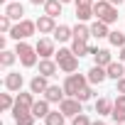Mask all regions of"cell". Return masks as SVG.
Instances as JSON below:
<instances>
[{"mask_svg": "<svg viewBox=\"0 0 125 125\" xmlns=\"http://www.w3.org/2000/svg\"><path fill=\"white\" fill-rule=\"evenodd\" d=\"M15 52H17V59H20V64L25 69H34L39 64V54H37V47L30 44L27 39L22 42H15Z\"/></svg>", "mask_w": 125, "mask_h": 125, "instance_id": "1", "label": "cell"}, {"mask_svg": "<svg viewBox=\"0 0 125 125\" xmlns=\"http://www.w3.org/2000/svg\"><path fill=\"white\" fill-rule=\"evenodd\" d=\"M54 59H56L59 69L64 71V74H74V71H79V56L71 52V47H59L56 54H54Z\"/></svg>", "mask_w": 125, "mask_h": 125, "instance_id": "2", "label": "cell"}, {"mask_svg": "<svg viewBox=\"0 0 125 125\" xmlns=\"http://www.w3.org/2000/svg\"><path fill=\"white\" fill-rule=\"evenodd\" d=\"M93 15H96V20H101L105 25H115L118 22V8L113 3H108V0H96L93 3Z\"/></svg>", "mask_w": 125, "mask_h": 125, "instance_id": "3", "label": "cell"}, {"mask_svg": "<svg viewBox=\"0 0 125 125\" xmlns=\"http://www.w3.org/2000/svg\"><path fill=\"white\" fill-rule=\"evenodd\" d=\"M32 34H37V20L22 17L20 22H15V25H12V30H10V34H8V37H12L15 42H22V39H30Z\"/></svg>", "mask_w": 125, "mask_h": 125, "instance_id": "4", "label": "cell"}, {"mask_svg": "<svg viewBox=\"0 0 125 125\" xmlns=\"http://www.w3.org/2000/svg\"><path fill=\"white\" fill-rule=\"evenodd\" d=\"M61 86H64V93L66 96H79V91L83 88V86H88V76L86 74H66V79H64V83H61Z\"/></svg>", "mask_w": 125, "mask_h": 125, "instance_id": "5", "label": "cell"}, {"mask_svg": "<svg viewBox=\"0 0 125 125\" xmlns=\"http://www.w3.org/2000/svg\"><path fill=\"white\" fill-rule=\"evenodd\" d=\"M34 47H37L39 59H52V56L56 54V39H54V37H44V34H42Z\"/></svg>", "mask_w": 125, "mask_h": 125, "instance_id": "6", "label": "cell"}, {"mask_svg": "<svg viewBox=\"0 0 125 125\" xmlns=\"http://www.w3.org/2000/svg\"><path fill=\"white\" fill-rule=\"evenodd\" d=\"M59 110L64 113L66 118H76L79 113H83V103H81L79 98H74V96H66L64 101L59 103Z\"/></svg>", "mask_w": 125, "mask_h": 125, "instance_id": "7", "label": "cell"}, {"mask_svg": "<svg viewBox=\"0 0 125 125\" xmlns=\"http://www.w3.org/2000/svg\"><path fill=\"white\" fill-rule=\"evenodd\" d=\"M3 86H5V91L20 93L22 86H25V76H22L20 71H10V69H8V74H5V79H3Z\"/></svg>", "mask_w": 125, "mask_h": 125, "instance_id": "8", "label": "cell"}, {"mask_svg": "<svg viewBox=\"0 0 125 125\" xmlns=\"http://www.w3.org/2000/svg\"><path fill=\"white\" fill-rule=\"evenodd\" d=\"M59 71H61V69H59V64H56V59H54V56H52V59H39V64H37V74L52 79V76H56Z\"/></svg>", "mask_w": 125, "mask_h": 125, "instance_id": "9", "label": "cell"}, {"mask_svg": "<svg viewBox=\"0 0 125 125\" xmlns=\"http://www.w3.org/2000/svg\"><path fill=\"white\" fill-rule=\"evenodd\" d=\"M54 30H56V17H52V15H39L37 17V32L39 34H54Z\"/></svg>", "mask_w": 125, "mask_h": 125, "instance_id": "10", "label": "cell"}, {"mask_svg": "<svg viewBox=\"0 0 125 125\" xmlns=\"http://www.w3.org/2000/svg\"><path fill=\"white\" fill-rule=\"evenodd\" d=\"M34 105V93L32 91H20L15 96V108L12 110H32Z\"/></svg>", "mask_w": 125, "mask_h": 125, "instance_id": "11", "label": "cell"}, {"mask_svg": "<svg viewBox=\"0 0 125 125\" xmlns=\"http://www.w3.org/2000/svg\"><path fill=\"white\" fill-rule=\"evenodd\" d=\"M44 98H47L52 105H59L61 101L66 98V93H64V86H59V83H49V88L44 91Z\"/></svg>", "mask_w": 125, "mask_h": 125, "instance_id": "12", "label": "cell"}, {"mask_svg": "<svg viewBox=\"0 0 125 125\" xmlns=\"http://www.w3.org/2000/svg\"><path fill=\"white\" fill-rule=\"evenodd\" d=\"M3 12H5L12 22H20V20L25 17V5L20 3V0H12V3H8V5L3 8Z\"/></svg>", "mask_w": 125, "mask_h": 125, "instance_id": "13", "label": "cell"}, {"mask_svg": "<svg viewBox=\"0 0 125 125\" xmlns=\"http://www.w3.org/2000/svg\"><path fill=\"white\" fill-rule=\"evenodd\" d=\"M86 76H88V83H91V86H101V83L108 79V71H105V66L93 64V66L86 71Z\"/></svg>", "mask_w": 125, "mask_h": 125, "instance_id": "14", "label": "cell"}, {"mask_svg": "<svg viewBox=\"0 0 125 125\" xmlns=\"http://www.w3.org/2000/svg\"><path fill=\"white\" fill-rule=\"evenodd\" d=\"M113 103H115V98L101 96V98H96V103H93V110L98 113V118H105V115H110V113H113Z\"/></svg>", "mask_w": 125, "mask_h": 125, "instance_id": "15", "label": "cell"}, {"mask_svg": "<svg viewBox=\"0 0 125 125\" xmlns=\"http://www.w3.org/2000/svg\"><path fill=\"white\" fill-rule=\"evenodd\" d=\"M110 118H113V123H125V93H118L115 96Z\"/></svg>", "mask_w": 125, "mask_h": 125, "instance_id": "16", "label": "cell"}, {"mask_svg": "<svg viewBox=\"0 0 125 125\" xmlns=\"http://www.w3.org/2000/svg\"><path fill=\"white\" fill-rule=\"evenodd\" d=\"M47 88H49V79H47V76L34 74V76L30 79V91H32L34 96H37V93H39V96H44V91H47Z\"/></svg>", "mask_w": 125, "mask_h": 125, "instance_id": "17", "label": "cell"}, {"mask_svg": "<svg viewBox=\"0 0 125 125\" xmlns=\"http://www.w3.org/2000/svg\"><path fill=\"white\" fill-rule=\"evenodd\" d=\"M71 52H74L79 59H81V56H88V54H91V42L74 37V39H71Z\"/></svg>", "mask_w": 125, "mask_h": 125, "instance_id": "18", "label": "cell"}, {"mask_svg": "<svg viewBox=\"0 0 125 125\" xmlns=\"http://www.w3.org/2000/svg\"><path fill=\"white\" fill-rule=\"evenodd\" d=\"M59 44H64V42H71L74 39V27H69V25H56V30H54V34H52Z\"/></svg>", "mask_w": 125, "mask_h": 125, "instance_id": "19", "label": "cell"}, {"mask_svg": "<svg viewBox=\"0 0 125 125\" xmlns=\"http://www.w3.org/2000/svg\"><path fill=\"white\" fill-rule=\"evenodd\" d=\"M105 71H108V79H110V81H118V79H123V76H125V64H123L120 59H118V61L113 59L110 64L105 66Z\"/></svg>", "mask_w": 125, "mask_h": 125, "instance_id": "20", "label": "cell"}, {"mask_svg": "<svg viewBox=\"0 0 125 125\" xmlns=\"http://www.w3.org/2000/svg\"><path fill=\"white\" fill-rule=\"evenodd\" d=\"M108 34H110V25H105V22H101V20H93V22H91V37H96V39H108Z\"/></svg>", "mask_w": 125, "mask_h": 125, "instance_id": "21", "label": "cell"}, {"mask_svg": "<svg viewBox=\"0 0 125 125\" xmlns=\"http://www.w3.org/2000/svg\"><path fill=\"white\" fill-rule=\"evenodd\" d=\"M49 110H52V103H49L44 96H42L39 101H34V105H32V113H34V118H37V120H39V118L44 120V118L49 115Z\"/></svg>", "mask_w": 125, "mask_h": 125, "instance_id": "22", "label": "cell"}, {"mask_svg": "<svg viewBox=\"0 0 125 125\" xmlns=\"http://www.w3.org/2000/svg\"><path fill=\"white\" fill-rule=\"evenodd\" d=\"M15 61H20L15 49H0V66H3V69H12Z\"/></svg>", "mask_w": 125, "mask_h": 125, "instance_id": "23", "label": "cell"}, {"mask_svg": "<svg viewBox=\"0 0 125 125\" xmlns=\"http://www.w3.org/2000/svg\"><path fill=\"white\" fill-rule=\"evenodd\" d=\"M12 118H15V125H34V113L32 110H12Z\"/></svg>", "mask_w": 125, "mask_h": 125, "instance_id": "24", "label": "cell"}, {"mask_svg": "<svg viewBox=\"0 0 125 125\" xmlns=\"http://www.w3.org/2000/svg\"><path fill=\"white\" fill-rule=\"evenodd\" d=\"M93 61L98 66H108L110 61H113V54H110V49L108 47H101V49H96V54H93Z\"/></svg>", "mask_w": 125, "mask_h": 125, "instance_id": "25", "label": "cell"}, {"mask_svg": "<svg viewBox=\"0 0 125 125\" xmlns=\"http://www.w3.org/2000/svg\"><path fill=\"white\" fill-rule=\"evenodd\" d=\"M42 8H44V15L59 17V15H61V10H64V3H61V0H47Z\"/></svg>", "mask_w": 125, "mask_h": 125, "instance_id": "26", "label": "cell"}, {"mask_svg": "<svg viewBox=\"0 0 125 125\" xmlns=\"http://www.w3.org/2000/svg\"><path fill=\"white\" fill-rule=\"evenodd\" d=\"M44 125H66V115L61 113L59 108L56 110H49V115L44 118Z\"/></svg>", "mask_w": 125, "mask_h": 125, "instance_id": "27", "label": "cell"}, {"mask_svg": "<svg viewBox=\"0 0 125 125\" xmlns=\"http://www.w3.org/2000/svg\"><path fill=\"white\" fill-rule=\"evenodd\" d=\"M12 108H15V96H12V91L0 93V110H3V113H12Z\"/></svg>", "mask_w": 125, "mask_h": 125, "instance_id": "28", "label": "cell"}, {"mask_svg": "<svg viewBox=\"0 0 125 125\" xmlns=\"http://www.w3.org/2000/svg\"><path fill=\"white\" fill-rule=\"evenodd\" d=\"M91 17H96V15H93V5H81V8H76V22H88Z\"/></svg>", "mask_w": 125, "mask_h": 125, "instance_id": "29", "label": "cell"}, {"mask_svg": "<svg viewBox=\"0 0 125 125\" xmlns=\"http://www.w3.org/2000/svg\"><path fill=\"white\" fill-rule=\"evenodd\" d=\"M74 37H79V39H91V25H88V22H76V25H74Z\"/></svg>", "mask_w": 125, "mask_h": 125, "instance_id": "30", "label": "cell"}, {"mask_svg": "<svg viewBox=\"0 0 125 125\" xmlns=\"http://www.w3.org/2000/svg\"><path fill=\"white\" fill-rule=\"evenodd\" d=\"M108 42H110V47H125V32L123 30H110V34H108Z\"/></svg>", "mask_w": 125, "mask_h": 125, "instance_id": "31", "label": "cell"}, {"mask_svg": "<svg viewBox=\"0 0 125 125\" xmlns=\"http://www.w3.org/2000/svg\"><path fill=\"white\" fill-rule=\"evenodd\" d=\"M93 96H96V91H93V86H91V83H88V86H83V88H81V91H79V96H76V98H79V101H81V103H86V101H91V98H93Z\"/></svg>", "mask_w": 125, "mask_h": 125, "instance_id": "32", "label": "cell"}, {"mask_svg": "<svg viewBox=\"0 0 125 125\" xmlns=\"http://www.w3.org/2000/svg\"><path fill=\"white\" fill-rule=\"evenodd\" d=\"M12 25H15V22H12V20H10V17L5 15V12L0 15V32H3V34H10V30H12Z\"/></svg>", "mask_w": 125, "mask_h": 125, "instance_id": "33", "label": "cell"}, {"mask_svg": "<svg viewBox=\"0 0 125 125\" xmlns=\"http://www.w3.org/2000/svg\"><path fill=\"white\" fill-rule=\"evenodd\" d=\"M91 123H93V120H91L86 113H79L76 118H71V125H91Z\"/></svg>", "mask_w": 125, "mask_h": 125, "instance_id": "34", "label": "cell"}, {"mask_svg": "<svg viewBox=\"0 0 125 125\" xmlns=\"http://www.w3.org/2000/svg\"><path fill=\"white\" fill-rule=\"evenodd\" d=\"M115 93H125V76L115 81Z\"/></svg>", "mask_w": 125, "mask_h": 125, "instance_id": "35", "label": "cell"}, {"mask_svg": "<svg viewBox=\"0 0 125 125\" xmlns=\"http://www.w3.org/2000/svg\"><path fill=\"white\" fill-rule=\"evenodd\" d=\"M93 3H96V0H74L76 8H81V5H93Z\"/></svg>", "mask_w": 125, "mask_h": 125, "instance_id": "36", "label": "cell"}, {"mask_svg": "<svg viewBox=\"0 0 125 125\" xmlns=\"http://www.w3.org/2000/svg\"><path fill=\"white\" fill-rule=\"evenodd\" d=\"M118 59H120L123 64H125V47H120V52H118Z\"/></svg>", "mask_w": 125, "mask_h": 125, "instance_id": "37", "label": "cell"}, {"mask_svg": "<svg viewBox=\"0 0 125 125\" xmlns=\"http://www.w3.org/2000/svg\"><path fill=\"white\" fill-rule=\"evenodd\" d=\"M30 3H32V5H37V8H39V5H44V3H47V0H30Z\"/></svg>", "mask_w": 125, "mask_h": 125, "instance_id": "38", "label": "cell"}, {"mask_svg": "<svg viewBox=\"0 0 125 125\" xmlns=\"http://www.w3.org/2000/svg\"><path fill=\"white\" fill-rule=\"evenodd\" d=\"M108 3H113V5H115V8H120V5H123V3H125V0H108Z\"/></svg>", "mask_w": 125, "mask_h": 125, "instance_id": "39", "label": "cell"}, {"mask_svg": "<svg viewBox=\"0 0 125 125\" xmlns=\"http://www.w3.org/2000/svg\"><path fill=\"white\" fill-rule=\"evenodd\" d=\"M91 125H108V123H105V120H101V118H98V120H93V123H91Z\"/></svg>", "mask_w": 125, "mask_h": 125, "instance_id": "40", "label": "cell"}, {"mask_svg": "<svg viewBox=\"0 0 125 125\" xmlns=\"http://www.w3.org/2000/svg\"><path fill=\"white\" fill-rule=\"evenodd\" d=\"M61 3H74V0H61Z\"/></svg>", "mask_w": 125, "mask_h": 125, "instance_id": "41", "label": "cell"}, {"mask_svg": "<svg viewBox=\"0 0 125 125\" xmlns=\"http://www.w3.org/2000/svg\"><path fill=\"white\" fill-rule=\"evenodd\" d=\"M113 125H125V123H113Z\"/></svg>", "mask_w": 125, "mask_h": 125, "instance_id": "42", "label": "cell"}]
</instances>
